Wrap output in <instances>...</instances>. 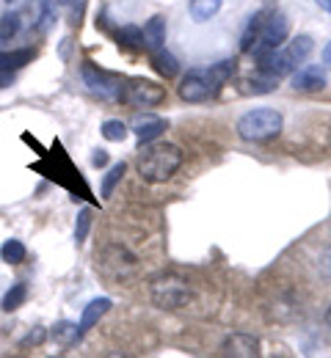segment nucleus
<instances>
[{
	"label": "nucleus",
	"instance_id": "f257e3e1",
	"mask_svg": "<svg viewBox=\"0 0 331 358\" xmlns=\"http://www.w3.org/2000/svg\"><path fill=\"white\" fill-rule=\"evenodd\" d=\"M232 75H235V61H218L204 69H188L180 80V96L193 105L210 102L218 96V91L224 89V83Z\"/></svg>",
	"mask_w": 331,
	"mask_h": 358
},
{
	"label": "nucleus",
	"instance_id": "f03ea898",
	"mask_svg": "<svg viewBox=\"0 0 331 358\" xmlns=\"http://www.w3.org/2000/svg\"><path fill=\"white\" fill-rule=\"evenodd\" d=\"M183 166V149L177 143H149L139 157V174L149 185H160L171 179Z\"/></svg>",
	"mask_w": 331,
	"mask_h": 358
},
{
	"label": "nucleus",
	"instance_id": "7ed1b4c3",
	"mask_svg": "<svg viewBox=\"0 0 331 358\" xmlns=\"http://www.w3.org/2000/svg\"><path fill=\"white\" fill-rule=\"evenodd\" d=\"M284 127V116L276 108H254V110H246L240 119H237L235 130L243 141L248 143H265L271 138L282 133Z\"/></svg>",
	"mask_w": 331,
	"mask_h": 358
},
{
	"label": "nucleus",
	"instance_id": "20e7f679",
	"mask_svg": "<svg viewBox=\"0 0 331 358\" xmlns=\"http://www.w3.org/2000/svg\"><path fill=\"white\" fill-rule=\"evenodd\" d=\"M149 295H152V303L157 309H169V312L188 306V301L193 298L188 281L180 278V275H160V278H155Z\"/></svg>",
	"mask_w": 331,
	"mask_h": 358
},
{
	"label": "nucleus",
	"instance_id": "39448f33",
	"mask_svg": "<svg viewBox=\"0 0 331 358\" xmlns=\"http://www.w3.org/2000/svg\"><path fill=\"white\" fill-rule=\"evenodd\" d=\"M287 36H290V20H287V14L274 11V14H268L262 20L260 34H257V39H254V45H251L248 52H254V58H260V55L282 47L287 42Z\"/></svg>",
	"mask_w": 331,
	"mask_h": 358
},
{
	"label": "nucleus",
	"instance_id": "423d86ee",
	"mask_svg": "<svg viewBox=\"0 0 331 358\" xmlns=\"http://www.w3.org/2000/svg\"><path fill=\"white\" fill-rule=\"evenodd\" d=\"M80 78H83V86L92 91V94H97L99 99H111V102L125 99V80L116 78V75H111V72H105V69H97L89 61L83 64Z\"/></svg>",
	"mask_w": 331,
	"mask_h": 358
},
{
	"label": "nucleus",
	"instance_id": "0eeeda50",
	"mask_svg": "<svg viewBox=\"0 0 331 358\" xmlns=\"http://www.w3.org/2000/svg\"><path fill=\"white\" fill-rule=\"evenodd\" d=\"M125 99L136 108H157L166 102V89L157 86L155 80H143V78H136L125 86Z\"/></svg>",
	"mask_w": 331,
	"mask_h": 358
},
{
	"label": "nucleus",
	"instance_id": "6e6552de",
	"mask_svg": "<svg viewBox=\"0 0 331 358\" xmlns=\"http://www.w3.org/2000/svg\"><path fill=\"white\" fill-rule=\"evenodd\" d=\"M295 66H298V64L290 58V52H287L284 47H276V50H271V52H265V55L257 58V72L271 75V78H276V80L293 75Z\"/></svg>",
	"mask_w": 331,
	"mask_h": 358
},
{
	"label": "nucleus",
	"instance_id": "1a4fd4ad",
	"mask_svg": "<svg viewBox=\"0 0 331 358\" xmlns=\"http://www.w3.org/2000/svg\"><path fill=\"white\" fill-rule=\"evenodd\" d=\"M290 86L301 94H315V91H323L326 89V75L321 66H298L293 75H290Z\"/></svg>",
	"mask_w": 331,
	"mask_h": 358
},
{
	"label": "nucleus",
	"instance_id": "9d476101",
	"mask_svg": "<svg viewBox=\"0 0 331 358\" xmlns=\"http://www.w3.org/2000/svg\"><path fill=\"white\" fill-rule=\"evenodd\" d=\"M169 130V122L163 119V116H155V113H139L136 119H133V133L136 138L141 141V143H152V141H157L160 135Z\"/></svg>",
	"mask_w": 331,
	"mask_h": 358
},
{
	"label": "nucleus",
	"instance_id": "9b49d317",
	"mask_svg": "<svg viewBox=\"0 0 331 358\" xmlns=\"http://www.w3.org/2000/svg\"><path fill=\"white\" fill-rule=\"evenodd\" d=\"M224 353L235 358H254L260 356V339L251 334H232L224 342Z\"/></svg>",
	"mask_w": 331,
	"mask_h": 358
},
{
	"label": "nucleus",
	"instance_id": "f8f14e48",
	"mask_svg": "<svg viewBox=\"0 0 331 358\" xmlns=\"http://www.w3.org/2000/svg\"><path fill=\"white\" fill-rule=\"evenodd\" d=\"M34 58H36V50H34V47H22V50H0V72L14 75L17 69L28 66Z\"/></svg>",
	"mask_w": 331,
	"mask_h": 358
},
{
	"label": "nucleus",
	"instance_id": "ddd939ff",
	"mask_svg": "<svg viewBox=\"0 0 331 358\" xmlns=\"http://www.w3.org/2000/svg\"><path fill=\"white\" fill-rule=\"evenodd\" d=\"M111 306H113V303H111V298H94V301H92V303L83 309V314H80L78 331H80V334H89L97 322H99L105 314L111 312Z\"/></svg>",
	"mask_w": 331,
	"mask_h": 358
},
{
	"label": "nucleus",
	"instance_id": "4468645a",
	"mask_svg": "<svg viewBox=\"0 0 331 358\" xmlns=\"http://www.w3.org/2000/svg\"><path fill=\"white\" fill-rule=\"evenodd\" d=\"M166 47V17H152L146 25H143V50H160Z\"/></svg>",
	"mask_w": 331,
	"mask_h": 358
},
{
	"label": "nucleus",
	"instance_id": "2eb2a0df",
	"mask_svg": "<svg viewBox=\"0 0 331 358\" xmlns=\"http://www.w3.org/2000/svg\"><path fill=\"white\" fill-rule=\"evenodd\" d=\"M149 58H152V66L157 69V75H163V78H174L177 72H180V64H177V58L166 50V47H160V50H152L149 52Z\"/></svg>",
	"mask_w": 331,
	"mask_h": 358
},
{
	"label": "nucleus",
	"instance_id": "dca6fc26",
	"mask_svg": "<svg viewBox=\"0 0 331 358\" xmlns=\"http://www.w3.org/2000/svg\"><path fill=\"white\" fill-rule=\"evenodd\" d=\"M25 301H28V287H25L22 281H17V284H11V287L6 289V295H3V301H0V312H6V314L17 312L20 306H25Z\"/></svg>",
	"mask_w": 331,
	"mask_h": 358
},
{
	"label": "nucleus",
	"instance_id": "f3484780",
	"mask_svg": "<svg viewBox=\"0 0 331 358\" xmlns=\"http://www.w3.org/2000/svg\"><path fill=\"white\" fill-rule=\"evenodd\" d=\"M52 339H55L61 348H72V345H78V342L83 339V334L78 331V322L61 320V322H55V328H52Z\"/></svg>",
	"mask_w": 331,
	"mask_h": 358
},
{
	"label": "nucleus",
	"instance_id": "a211bd4d",
	"mask_svg": "<svg viewBox=\"0 0 331 358\" xmlns=\"http://www.w3.org/2000/svg\"><path fill=\"white\" fill-rule=\"evenodd\" d=\"M221 6H224V0H190L188 11L196 22H207L221 11Z\"/></svg>",
	"mask_w": 331,
	"mask_h": 358
},
{
	"label": "nucleus",
	"instance_id": "6ab92c4d",
	"mask_svg": "<svg viewBox=\"0 0 331 358\" xmlns=\"http://www.w3.org/2000/svg\"><path fill=\"white\" fill-rule=\"evenodd\" d=\"M284 50L290 52V58H293L295 64H304V61L312 55V50H315V39L307 36V34H301V36H295L293 42H287Z\"/></svg>",
	"mask_w": 331,
	"mask_h": 358
},
{
	"label": "nucleus",
	"instance_id": "aec40b11",
	"mask_svg": "<svg viewBox=\"0 0 331 358\" xmlns=\"http://www.w3.org/2000/svg\"><path fill=\"white\" fill-rule=\"evenodd\" d=\"M0 257H3V262H8V265H22V262L28 259V248H25L22 240H6L3 248H0Z\"/></svg>",
	"mask_w": 331,
	"mask_h": 358
},
{
	"label": "nucleus",
	"instance_id": "412c9836",
	"mask_svg": "<svg viewBox=\"0 0 331 358\" xmlns=\"http://www.w3.org/2000/svg\"><path fill=\"white\" fill-rule=\"evenodd\" d=\"M125 171H127V166H125V163H113V166L105 171V177H102V185H99V193H102V199H111V196H113L116 185L125 179Z\"/></svg>",
	"mask_w": 331,
	"mask_h": 358
},
{
	"label": "nucleus",
	"instance_id": "4be33fe9",
	"mask_svg": "<svg viewBox=\"0 0 331 358\" xmlns=\"http://www.w3.org/2000/svg\"><path fill=\"white\" fill-rule=\"evenodd\" d=\"M99 133H102L105 141H111V143H122L127 138V133H130V127L122 119H108V122H102V130Z\"/></svg>",
	"mask_w": 331,
	"mask_h": 358
},
{
	"label": "nucleus",
	"instance_id": "5701e85b",
	"mask_svg": "<svg viewBox=\"0 0 331 358\" xmlns=\"http://www.w3.org/2000/svg\"><path fill=\"white\" fill-rule=\"evenodd\" d=\"M119 45L130 47V50H143V28H139V25L119 28Z\"/></svg>",
	"mask_w": 331,
	"mask_h": 358
},
{
	"label": "nucleus",
	"instance_id": "b1692460",
	"mask_svg": "<svg viewBox=\"0 0 331 358\" xmlns=\"http://www.w3.org/2000/svg\"><path fill=\"white\" fill-rule=\"evenodd\" d=\"M262 20H265V14H262V11H257V14L248 20V25H246V31H243V36H240V50H243V52H248V50H251L254 39H257V34H260Z\"/></svg>",
	"mask_w": 331,
	"mask_h": 358
},
{
	"label": "nucleus",
	"instance_id": "393cba45",
	"mask_svg": "<svg viewBox=\"0 0 331 358\" xmlns=\"http://www.w3.org/2000/svg\"><path fill=\"white\" fill-rule=\"evenodd\" d=\"M20 14L17 11H6L3 17H0V42H8V39H14L17 34H20Z\"/></svg>",
	"mask_w": 331,
	"mask_h": 358
},
{
	"label": "nucleus",
	"instance_id": "a878e982",
	"mask_svg": "<svg viewBox=\"0 0 331 358\" xmlns=\"http://www.w3.org/2000/svg\"><path fill=\"white\" fill-rule=\"evenodd\" d=\"M92 207H83L80 213H78V218H75V243L78 245H83L86 243V237H89V229H92Z\"/></svg>",
	"mask_w": 331,
	"mask_h": 358
},
{
	"label": "nucleus",
	"instance_id": "bb28decb",
	"mask_svg": "<svg viewBox=\"0 0 331 358\" xmlns=\"http://www.w3.org/2000/svg\"><path fill=\"white\" fill-rule=\"evenodd\" d=\"M248 86L254 91V94H271L274 89H279V80L276 78H271V75H262V72H257L251 80H248Z\"/></svg>",
	"mask_w": 331,
	"mask_h": 358
},
{
	"label": "nucleus",
	"instance_id": "cd10ccee",
	"mask_svg": "<svg viewBox=\"0 0 331 358\" xmlns=\"http://www.w3.org/2000/svg\"><path fill=\"white\" fill-rule=\"evenodd\" d=\"M52 20H55V14H52V3L45 0V3H42V14H39V22H36V31L45 34L50 25H52Z\"/></svg>",
	"mask_w": 331,
	"mask_h": 358
},
{
	"label": "nucleus",
	"instance_id": "c85d7f7f",
	"mask_svg": "<svg viewBox=\"0 0 331 358\" xmlns=\"http://www.w3.org/2000/svg\"><path fill=\"white\" fill-rule=\"evenodd\" d=\"M45 339H48V331H45V328H34L20 345H22V348H31V345H42Z\"/></svg>",
	"mask_w": 331,
	"mask_h": 358
},
{
	"label": "nucleus",
	"instance_id": "c756f323",
	"mask_svg": "<svg viewBox=\"0 0 331 358\" xmlns=\"http://www.w3.org/2000/svg\"><path fill=\"white\" fill-rule=\"evenodd\" d=\"M318 268H321V273L326 275V278H331V245L321 254V259H318Z\"/></svg>",
	"mask_w": 331,
	"mask_h": 358
},
{
	"label": "nucleus",
	"instance_id": "7c9ffc66",
	"mask_svg": "<svg viewBox=\"0 0 331 358\" xmlns=\"http://www.w3.org/2000/svg\"><path fill=\"white\" fill-rule=\"evenodd\" d=\"M92 166H94V169L108 166V152H105V149H94V155H92Z\"/></svg>",
	"mask_w": 331,
	"mask_h": 358
},
{
	"label": "nucleus",
	"instance_id": "2f4dec72",
	"mask_svg": "<svg viewBox=\"0 0 331 358\" xmlns=\"http://www.w3.org/2000/svg\"><path fill=\"white\" fill-rule=\"evenodd\" d=\"M323 64H326V66L331 69V42L326 47H323Z\"/></svg>",
	"mask_w": 331,
	"mask_h": 358
},
{
	"label": "nucleus",
	"instance_id": "473e14b6",
	"mask_svg": "<svg viewBox=\"0 0 331 358\" xmlns=\"http://www.w3.org/2000/svg\"><path fill=\"white\" fill-rule=\"evenodd\" d=\"M315 3H318V6H321L326 14H331V0H315Z\"/></svg>",
	"mask_w": 331,
	"mask_h": 358
},
{
	"label": "nucleus",
	"instance_id": "72a5a7b5",
	"mask_svg": "<svg viewBox=\"0 0 331 358\" xmlns=\"http://www.w3.org/2000/svg\"><path fill=\"white\" fill-rule=\"evenodd\" d=\"M326 325L331 328V306H329V312H326Z\"/></svg>",
	"mask_w": 331,
	"mask_h": 358
},
{
	"label": "nucleus",
	"instance_id": "f704fd0d",
	"mask_svg": "<svg viewBox=\"0 0 331 358\" xmlns=\"http://www.w3.org/2000/svg\"><path fill=\"white\" fill-rule=\"evenodd\" d=\"M6 3H11V0H6Z\"/></svg>",
	"mask_w": 331,
	"mask_h": 358
}]
</instances>
